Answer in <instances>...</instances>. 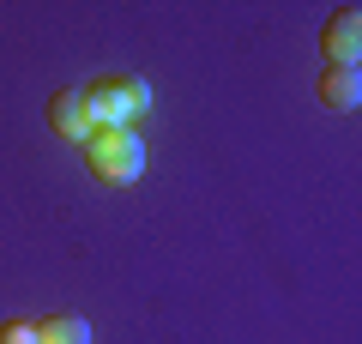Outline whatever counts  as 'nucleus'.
<instances>
[{
  "mask_svg": "<svg viewBox=\"0 0 362 344\" xmlns=\"http://www.w3.org/2000/svg\"><path fill=\"white\" fill-rule=\"evenodd\" d=\"M151 85L133 73H103L85 85V109H90V127L109 133V127H133V121H145L151 115Z\"/></svg>",
  "mask_w": 362,
  "mask_h": 344,
  "instance_id": "nucleus-1",
  "label": "nucleus"
},
{
  "mask_svg": "<svg viewBox=\"0 0 362 344\" xmlns=\"http://www.w3.org/2000/svg\"><path fill=\"white\" fill-rule=\"evenodd\" d=\"M85 164H90V176L109 181V188H133V181L145 176V139L133 127L90 133V139H85Z\"/></svg>",
  "mask_w": 362,
  "mask_h": 344,
  "instance_id": "nucleus-2",
  "label": "nucleus"
},
{
  "mask_svg": "<svg viewBox=\"0 0 362 344\" xmlns=\"http://www.w3.org/2000/svg\"><path fill=\"white\" fill-rule=\"evenodd\" d=\"M320 42H326V61L332 67H356L362 61V13L356 6H338V13L326 18Z\"/></svg>",
  "mask_w": 362,
  "mask_h": 344,
  "instance_id": "nucleus-3",
  "label": "nucleus"
},
{
  "mask_svg": "<svg viewBox=\"0 0 362 344\" xmlns=\"http://www.w3.org/2000/svg\"><path fill=\"white\" fill-rule=\"evenodd\" d=\"M49 127L61 133V139H78V145L97 133L90 127V109H85V91H54L49 97Z\"/></svg>",
  "mask_w": 362,
  "mask_h": 344,
  "instance_id": "nucleus-4",
  "label": "nucleus"
},
{
  "mask_svg": "<svg viewBox=\"0 0 362 344\" xmlns=\"http://www.w3.org/2000/svg\"><path fill=\"white\" fill-rule=\"evenodd\" d=\"M320 103H326V109H338V115H356L362 109V67H326Z\"/></svg>",
  "mask_w": 362,
  "mask_h": 344,
  "instance_id": "nucleus-5",
  "label": "nucleus"
},
{
  "mask_svg": "<svg viewBox=\"0 0 362 344\" xmlns=\"http://www.w3.org/2000/svg\"><path fill=\"white\" fill-rule=\"evenodd\" d=\"M37 344H90V320L85 314H49V320H37Z\"/></svg>",
  "mask_w": 362,
  "mask_h": 344,
  "instance_id": "nucleus-6",
  "label": "nucleus"
},
{
  "mask_svg": "<svg viewBox=\"0 0 362 344\" xmlns=\"http://www.w3.org/2000/svg\"><path fill=\"white\" fill-rule=\"evenodd\" d=\"M0 344H37V320H0Z\"/></svg>",
  "mask_w": 362,
  "mask_h": 344,
  "instance_id": "nucleus-7",
  "label": "nucleus"
}]
</instances>
